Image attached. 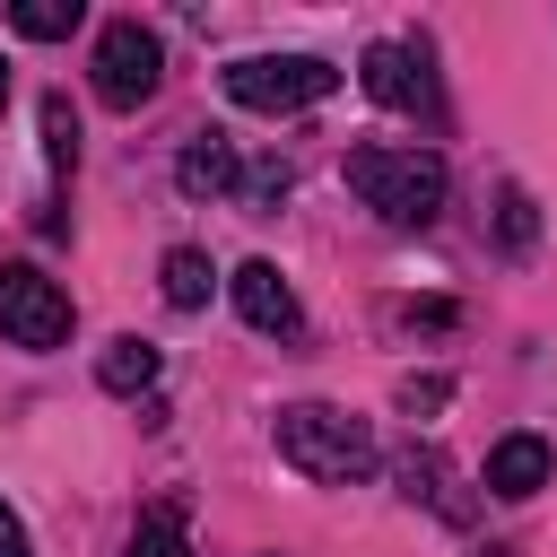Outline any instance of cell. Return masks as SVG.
Instances as JSON below:
<instances>
[{
  "label": "cell",
  "instance_id": "9",
  "mask_svg": "<svg viewBox=\"0 0 557 557\" xmlns=\"http://www.w3.org/2000/svg\"><path fill=\"white\" fill-rule=\"evenodd\" d=\"M96 383H104L113 400H139V392L157 383V348H148L139 331H122V339H104V357H96Z\"/></svg>",
  "mask_w": 557,
  "mask_h": 557
},
{
  "label": "cell",
  "instance_id": "7",
  "mask_svg": "<svg viewBox=\"0 0 557 557\" xmlns=\"http://www.w3.org/2000/svg\"><path fill=\"white\" fill-rule=\"evenodd\" d=\"M226 287H235V313H244L252 331H270V339H296V331H305V305H296V287L278 278V261H244Z\"/></svg>",
  "mask_w": 557,
  "mask_h": 557
},
{
  "label": "cell",
  "instance_id": "1",
  "mask_svg": "<svg viewBox=\"0 0 557 557\" xmlns=\"http://www.w3.org/2000/svg\"><path fill=\"white\" fill-rule=\"evenodd\" d=\"M339 174L383 226H435V209H444V157L435 148H348Z\"/></svg>",
  "mask_w": 557,
  "mask_h": 557
},
{
  "label": "cell",
  "instance_id": "14",
  "mask_svg": "<svg viewBox=\"0 0 557 557\" xmlns=\"http://www.w3.org/2000/svg\"><path fill=\"white\" fill-rule=\"evenodd\" d=\"M44 157H52V174L78 165V113H70V96H44Z\"/></svg>",
  "mask_w": 557,
  "mask_h": 557
},
{
  "label": "cell",
  "instance_id": "4",
  "mask_svg": "<svg viewBox=\"0 0 557 557\" xmlns=\"http://www.w3.org/2000/svg\"><path fill=\"white\" fill-rule=\"evenodd\" d=\"M157 70H165V44H157L139 17H113V26L96 35V96H104L113 113H139V104L157 96Z\"/></svg>",
  "mask_w": 557,
  "mask_h": 557
},
{
  "label": "cell",
  "instance_id": "8",
  "mask_svg": "<svg viewBox=\"0 0 557 557\" xmlns=\"http://www.w3.org/2000/svg\"><path fill=\"white\" fill-rule=\"evenodd\" d=\"M548 444L540 435H505L496 453H487V496H505V505H522V496H540L548 487Z\"/></svg>",
  "mask_w": 557,
  "mask_h": 557
},
{
  "label": "cell",
  "instance_id": "18",
  "mask_svg": "<svg viewBox=\"0 0 557 557\" xmlns=\"http://www.w3.org/2000/svg\"><path fill=\"white\" fill-rule=\"evenodd\" d=\"M0 557H35V548H26V522H17L9 505H0Z\"/></svg>",
  "mask_w": 557,
  "mask_h": 557
},
{
  "label": "cell",
  "instance_id": "16",
  "mask_svg": "<svg viewBox=\"0 0 557 557\" xmlns=\"http://www.w3.org/2000/svg\"><path fill=\"white\" fill-rule=\"evenodd\" d=\"M287 183H296V174H287L278 157H261V165H244V183H235V191H244V209H278V200H287Z\"/></svg>",
  "mask_w": 557,
  "mask_h": 557
},
{
  "label": "cell",
  "instance_id": "3",
  "mask_svg": "<svg viewBox=\"0 0 557 557\" xmlns=\"http://www.w3.org/2000/svg\"><path fill=\"white\" fill-rule=\"evenodd\" d=\"M331 87H339V70L322 52H244V61H226V96L244 113H305Z\"/></svg>",
  "mask_w": 557,
  "mask_h": 557
},
{
  "label": "cell",
  "instance_id": "10",
  "mask_svg": "<svg viewBox=\"0 0 557 557\" xmlns=\"http://www.w3.org/2000/svg\"><path fill=\"white\" fill-rule=\"evenodd\" d=\"M174 183H183L191 200H218V191H235L244 174H235V148H226L218 131H209V139H191V148H183V165H174Z\"/></svg>",
  "mask_w": 557,
  "mask_h": 557
},
{
  "label": "cell",
  "instance_id": "6",
  "mask_svg": "<svg viewBox=\"0 0 557 557\" xmlns=\"http://www.w3.org/2000/svg\"><path fill=\"white\" fill-rule=\"evenodd\" d=\"M357 87H366L383 113H426V104H435V78H426V61H418L409 44H366Z\"/></svg>",
  "mask_w": 557,
  "mask_h": 557
},
{
  "label": "cell",
  "instance_id": "15",
  "mask_svg": "<svg viewBox=\"0 0 557 557\" xmlns=\"http://www.w3.org/2000/svg\"><path fill=\"white\" fill-rule=\"evenodd\" d=\"M131 557H191V540H183V513H139V531H131Z\"/></svg>",
  "mask_w": 557,
  "mask_h": 557
},
{
  "label": "cell",
  "instance_id": "11",
  "mask_svg": "<svg viewBox=\"0 0 557 557\" xmlns=\"http://www.w3.org/2000/svg\"><path fill=\"white\" fill-rule=\"evenodd\" d=\"M157 278H165V305H174V313H200V305H209V287H218V270H209V252H200V244H174Z\"/></svg>",
  "mask_w": 557,
  "mask_h": 557
},
{
  "label": "cell",
  "instance_id": "5",
  "mask_svg": "<svg viewBox=\"0 0 557 557\" xmlns=\"http://www.w3.org/2000/svg\"><path fill=\"white\" fill-rule=\"evenodd\" d=\"M0 331L17 348H61L70 339V296L35 261H0Z\"/></svg>",
  "mask_w": 557,
  "mask_h": 557
},
{
  "label": "cell",
  "instance_id": "13",
  "mask_svg": "<svg viewBox=\"0 0 557 557\" xmlns=\"http://www.w3.org/2000/svg\"><path fill=\"white\" fill-rule=\"evenodd\" d=\"M496 235H505V252H531V244H540V200H531L522 183L496 191Z\"/></svg>",
  "mask_w": 557,
  "mask_h": 557
},
{
  "label": "cell",
  "instance_id": "19",
  "mask_svg": "<svg viewBox=\"0 0 557 557\" xmlns=\"http://www.w3.org/2000/svg\"><path fill=\"white\" fill-rule=\"evenodd\" d=\"M0 104H9V61H0Z\"/></svg>",
  "mask_w": 557,
  "mask_h": 557
},
{
  "label": "cell",
  "instance_id": "2",
  "mask_svg": "<svg viewBox=\"0 0 557 557\" xmlns=\"http://www.w3.org/2000/svg\"><path fill=\"white\" fill-rule=\"evenodd\" d=\"M278 461L305 470L313 487H348L374 470V426L331 400H296V409H278Z\"/></svg>",
  "mask_w": 557,
  "mask_h": 557
},
{
  "label": "cell",
  "instance_id": "12",
  "mask_svg": "<svg viewBox=\"0 0 557 557\" xmlns=\"http://www.w3.org/2000/svg\"><path fill=\"white\" fill-rule=\"evenodd\" d=\"M9 26H17L26 44H61V35L78 26V0H17V9H9Z\"/></svg>",
  "mask_w": 557,
  "mask_h": 557
},
{
  "label": "cell",
  "instance_id": "17",
  "mask_svg": "<svg viewBox=\"0 0 557 557\" xmlns=\"http://www.w3.org/2000/svg\"><path fill=\"white\" fill-rule=\"evenodd\" d=\"M444 400H453V383H444V374H409V383H400V409H409V418H435Z\"/></svg>",
  "mask_w": 557,
  "mask_h": 557
}]
</instances>
